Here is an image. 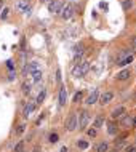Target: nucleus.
Here are the masks:
<instances>
[{"label":"nucleus","mask_w":136,"mask_h":152,"mask_svg":"<svg viewBox=\"0 0 136 152\" xmlns=\"http://www.w3.org/2000/svg\"><path fill=\"white\" fill-rule=\"evenodd\" d=\"M88 71H90V63H88V61H82L80 64H75V66H74V69H72V77L80 79V77H83Z\"/></svg>","instance_id":"obj_1"},{"label":"nucleus","mask_w":136,"mask_h":152,"mask_svg":"<svg viewBox=\"0 0 136 152\" xmlns=\"http://www.w3.org/2000/svg\"><path fill=\"white\" fill-rule=\"evenodd\" d=\"M79 130H82V131H85L86 130V126H88V123H90V112L86 109H83V110H80L79 112Z\"/></svg>","instance_id":"obj_2"},{"label":"nucleus","mask_w":136,"mask_h":152,"mask_svg":"<svg viewBox=\"0 0 136 152\" xmlns=\"http://www.w3.org/2000/svg\"><path fill=\"white\" fill-rule=\"evenodd\" d=\"M79 128V118H77V114L72 112L71 115L66 118V130L67 131H75Z\"/></svg>","instance_id":"obj_3"},{"label":"nucleus","mask_w":136,"mask_h":152,"mask_svg":"<svg viewBox=\"0 0 136 152\" xmlns=\"http://www.w3.org/2000/svg\"><path fill=\"white\" fill-rule=\"evenodd\" d=\"M40 71V63H37V61H31L29 64H24L23 67V75L27 77V75H32L34 72Z\"/></svg>","instance_id":"obj_4"},{"label":"nucleus","mask_w":136,"mask_h":152,"mask_svg":"<svg viewBox=\"0 0 136 152\" xmlns=\"http://www.w3.org/2000/svg\"><path fill=\"white\" fill-rule=\"evenodd\" d=\"M16 10L23 15H27V16H31V11H32L29 0H18V2H16Z\"/></svg>","instance_id":"obj_5"},{"label":"nucleus","mask_w":136,"mask_h":152,"mask_svg":"<svg viewBox=\"0 0 136 152\" xmlns=\"http://www.w3.org/2000/svg\"><path fill=\"white\" fill-rule=\"evenodd\" d=\"M48 5V11L53 15H59L61 13V10H63V7H64V3L61 2V0H53V2L50 3H47Z\"/></svg>","instance_id":"obj_6"},{"label":"nucleus","mask_w":136,"mask_h":152,"mask_svg":"<svg viewBox=\"0 0 136 152\" xmlns=\"http://www.w3.org/2000/svg\"><path fill=\"white\" fill-rule=\"evenodd\" d=\"M98 101H99V90H98V88H94L93 91L90 93V96L86 98L85 104H86V106H93V104H96Z\"/></svg>","instance_id":"obj_7"},{"label":"nucleus","mask_w":136,"mask_h":152,"mask_svg":"<svg viewBox=\"0 0 136 152\" xmlns=\"http://www.w3.org/2000/svg\"><path fill=\"white\" fill-rule=\"evenodd\" d=\"M59 15H61V18H63V19H66V21H67V19H71V18H72V15H74V7L71 5V3L64 5Z\"/></svg>","instance_id":"obj_8"},{"label":"nucleus","mask_w":136,"mask_h":152,"mask_svg":"<svg viewBox=\"0 0 136 152\" xmlns=\"http://www.w3.org/2000/svg\"><path fill=\"white\" fill-rule=\"evenodd\" d=\"M126 114V109L125 106H118V107H115L112 110V114H110V117H112V120H120V118Z\"/></svg>","instance_id":"obj_9"},{"label":"nucleus","mask_w":136,"mask_h":152,"mask_svg":"<svg viewBox=\"0 0 136 152\" xmlns=\"http://www.w3.org/2000/svg\"><path fill=\"white\" fill-rule=\"evenodd\" d=\"M130 77H131V69H130V67H125V69H122L120 72H117L115 79L120 80V82H123V80H128Z\"/></svg>","instance_id":"obj_10"},{"label":"nucleus","mask_w":136,"mask_h":152,"mask_svg":"<svg viewBox=\"0 0 136 152\" xmlns=\"http://www.w3.org/2000/svg\"><path fill=\"white\" fill-rule=\"evenodd\" d=\"M112 99H114V93H112V91H104V93L99 96V104H101V106L109 104Z\"/></svg>","instance_id":"obj_11"},{"label":"nucleus","mask_w":136,"mask_h":152,"mask_svg":"<svg viewBox=\"0 0 136 152\" xmlns=\"http://www.w3.org/2000/svg\"><path fill=\"white\" fill-rule=\"evenodd\" d=\"M34 110H35V104L29 101L27 104L24 106V109H23V115H24V118H29V117L32 115V112H34Z\"/></svg>","instance_id":"obj_12"},{"label":"nucleus","mask_w":136,"mask_h":152,"mask_svg":"<svg viewBox=\"0 0 136 152\" xmlns=\"http://www.w3.org/2000/svg\"><path fill=\"white\" fill-rule=\"evenodd\" d=\"M120 125L123 126V128H133V117L125 114V115L120 118Z\"/></svg>","instance_id":"obj_13"},{"label":"nucleus","mask_w":136,"mask_h":152,"mask_svg":"<svg viewBox=\"0 0 136 152\" xmlns=\"http://www.w3.org/2000/svg\"><path fill=\"white\" fill-rule=\"evenodd\" d=\"M66 102H67V90H66L64 85H61V88H59V106L63 107V106H66Z\"/></svg>","instance_id":"obj_14"},{"label":"nucleus","mask_w":136,"mask_h":152,"mask_svg":"<svg viewBox=\"0 0 136 152\" xmlns=\"http://www.w3.org/2000/svg\"><path fill=\"white\" fill-rule=\"evenodd\" d=\"M72 53H74V56H82L83 58V53H85V47H83V43H77L75 47L72 48Z\"/></svg>","instance_id":"obj_15"},{"label":"nucleus","mask_w":136,"mask_h":152,"mask_svg":"<svg viewBox=\"0 0 136 152\" xmlns=\"http://www.w3.org/2000/svg\"><path fill=\"white\" fill-rule=\"evenodd\" d=\"M107 133L112 134V136H115V134L118 133V126H117V123H115V122H109L107 123Z\"/></svg>","instance_id":"obj_16"},{"label":"nucleus","mask_w":136,"mask_h":152,"mask_svg":"<svg viewBox=\"0 0 136 152\" xmlns=\"http://www.w3.org/2000/svg\"><path fill=\"white\" fill-rule=\"evenodd\" d=\"M131 63H133V55L126 56V58H123L122 61H118V63H115V64H117L118 67H125V66H130Z\"/></svg>","instance_id":"obj_17"},{"label":"nucleus","mask_w":136,"mask_h":152,"mask_svg":"<svg viewBox=\"0 0 136 152\" xmlns=\"http://www.w3.org/2000/svg\"><path fill=\"white\" fill-rule=\"evenodd\" d=\"M94 151H96V152H107L109 151V142H106V141L99 142V144L94 147Z\"/></svg>","instance_id":"obj_18"},{"label":"nucleus","mask_w":136,"mask_h":152,"mask_svg":"<svg viewBox=\"0 0 136 152\" xmlns=\"http://www.w3.org/2000/svg\"><path fill=\"white\" fill-rule=\"evenodd\" d=\"M45 98H47V90L45 88H42V91H40L39 94H37V104H42V102L45 101Z\"/></svg>","instance_id":"obj_19"},{"label":"nucleus","mask_w":136,"mask_h":152,"mask_svg":"<svg viewBox=\"0 0 136 152\" xmlns=\"http://www.w3.org/2000/svg\"><path fill=\"white\" fill-rule=\"evenodd\" d=\"M101 126H104V118H102L101 115L99 117H96L94 118V122H93V128H101Z\"/></svg>","instance_id":"obj_20"},{"label":"nucleus","mask_w":136,"mask_h":152,"mask_svg":"<svg viewBox=\"0 0 136 152\" xmlns=\"http://www.w3.org/2000/svg\"><path fill=\"white\" fill-rule=\"evenodd\" d=\"M42 71H37V72H34L32 74V83H39L40 80H42Z\"/></svg>","instance_id":"obj_21"},{"label":"nucleus","mask_w":136,"mask_h":152,"mask_svg":"<svg viewBox=\"0 0 136 152\" xmlns=\"http://www.w3.org/2000/svg\"><path fill=\"white\" fill-rule=\"evenodd\" d=\"M131 7H133V0H123L122 2V8L123 11H130Z\"/></svg>","instance_id":"obj_22"},{"label":"nucleus","mask_w":136,"mask_h":152,"mask_svg":"<svg viewBox=\"0 0 136 152\" xmlns=\"http://www.w3.org/2000/svg\"><path fill=\"white\" fill-rule=\"evenodd\" d=\"M31 90H32V80L31 82H24V83H23V91L24 93H31Z\"/></svg>","instance_id":"obj_23"},{"label":"nucleus","mask_w":136,"mask_h":152,"mask_svg":"<svg viewBox=\"0 0 136 152\" xmlns=\"http://www.w3.org/2000/svg\"><path fill=\"white\" fill-rule=\"evenodd\" d=\"M48 141H50L51 144H56V142L59 141V134H58V133H50V136H48Z\"/></svg>","instance_id":"obj_24"},{"label":"nucleus","mask_w":136,"mask_h":152,"mask_svg":"<svg viewBox=\"0 0 136 152\" xmlns=\"http://www.w3.org/2000/svg\"><path fill=\"white\" fill-rule=\"evenodd\" d=\"M8 15H10V8H3L2 13H0V19H2V21H5V19L8 18Z\"/></svg>","instance_id":"obj_25"},{"label":"nucleus","mask_w":136,"mask_h":152,"mask_svg":"<svg viewBox=\"0 0 136 152\" xmlns=\"http://www.w3.org/2000/svg\"><path fill=\"white\" fill-rule=\"evenodd\" d=\"M88 141H79V142H77V147H79V149H82V151H86V149H88Z\"/></svg>","instance_id":"obj_26"},{"label":"nucleus","mask_w":136,"mask_h":152,"mask_svg":"<svg viewBox=\"0 0 136 152\" xmlns=\"http://www.w3.org/2000/svg\"><path fill=\"white\" fill-rule=\"evenodd\" d=\"M86 131V134H88L90 138H96V134H98V130L96 128H88V130H85Z\"/></svg>","instance_id":"obj_27"},{"label":"nucleus","mask_w":136,"mask_h":152,"mask_svg":"<svg viewBox=\"0 0 136 152\" xmlns=\"http://www.w3.org/2000/svg\"><path fill=\"white\" fill-rule=\"evenodd\" d=\"M24 130H26V123H19L18 128H16V134H18V136H19V134H23Z\"/></svg>","instance_id":"obj_28"},{"label":"nucleus","mask_w":136,"mask_h":152,"mask_svg":"<svg viewBox=\"0 0 136 152\" xmlns=\"http://www.w3.org/2000/svg\"><path fill=\"white\" fill-rule=\"evenodd\" d=\"M23 149H24V141H19L18 144L15 146V149H13V152H23Z\"/></svg>","instance_id":"obj_29"},{"label":"nucleus","mask_w":136,"mask_h":152,"mask_svg":"<svg viewBox=\"0 0 136 152\" xmlns=\"http://www.w3.org/2000/svg\"><path fill=\"white\" fill-rule=\"evenodd\" d=\"M82 98H83V93H82V91H77L75 94H74V102H80L82 101Z\"/></svg>","instance_id":"obj_30"},{"label":"nucleus","mask_w":136,"mask_h":152,"mask_svg":"<svg viewBox=\"0 0 136 152\" xmlns=\"http://www.w3.org/2000/svg\"><path fill=\"white\" fill-rule=\"evenodd\" d=\"M125 152H136V144H128V146H125Z\"/></svg>","instance_id":"obj_31"},{"label":"nucleus","mask_w":136,"mask_h":152,"mask_svg":"<svg viewBox=\"0 0 136 152\" xmlns=\"http://www.w3.org/2000/svg\"><path fill=\"white\" fill-rule=\"evenodd\" d=\"M56 83L61 85V69H59V67L56 69Z\"/></svg>","instance_id":"obj_32"},{"label":"nucleus","mask_w":136,"mask_h":152,"mask_svg":"<svg viewBox=\"0 0 136 152\" xmlns=\"http://www.w3.org/2000/svg\"><path fill=\"white\" fill-rule=\"evenodd\" d=\"M130 43H131V47H133V48H135V50H136V35H133V37H131V40H130Z\"/></svg>","instance_id":"obj_33"},{"label":"nucleus","mask_w":136,"mask_h":152,"mask_svg":"<svg viewBox=\"0 0 136 152\" xmlns=\"http://www.w3.org/2000/svg\"><path fill=\"white\" fill-rule=\"evenodd\" d=\"M13 79H16V72L11 71L10 74H8V80H13Z\"/></svg>","instance_id":"obj_34"},{"label":"nucleus","mask_w":136,"mask_h":152,"mask_svg":"<svg viewBox=\"0 0 136 152\" xmlns=\"http://www.w3.org/2000/svg\"><path fill=\"white\" fill-rule=\"evenodd\" d=\"M7 66H8V69H11V71H13V61H7Z\"/></svg>","instance_id":"obj_35"},{"label":"nucleus","mask_w":136,"mask_h":152,"mask_svg":"<svg viewBox=\"0 0 136 152\" xmlns=\"http://www.w3.org/2000/svg\"><path fill=\"white\" fill-rule=\"evenodd\" d=\"M32 152H42V147H40V146H35V147H34V151H32Z\"/></svg>","instance_id":"obj_36"},{"label":"nucleus","mask_w":136,"mask_h":152,"mask_svg":"<svg viewBox=\"0 0 136 152\" xmlns=\"http://www.w3.org/2000/svg\"><path fill=\"white\" fill-rule=\"evenodd\" d=\"M59 152H69V149H67L66 146H63V147H61V151H59Z\"/></svg>","instance_id":"obj_37"},{"label":"nucleus","mask_w":136,"mask_h":152,"mask_svg":"<svg viewBox=\"0 0 136 152\" xmlns=\"http://www.w3.org/2000/svg\"><path fill=\"white\" fill-rule=\"evenodd\" d=\"M42 120H43V115H40L39 118H37V122H35V123H37V125H39V123H40V122H42Z\"/></svg>","instance_id":"obj_38"},{"label":"nucleus","mask_w":136,"mask_h":152,"mask_svg":"<svg viewBox=\"0 0 136 152\" xmlns=\"http://www.w3.org/2000/svg\"><path fill=\"white\" fill-rule=\"evenodd\" d=\"M133 128H136V117H133Z\"/></svg>","instance_id":"obj_39"},{"label":"nucleus","mask_w":136,"mask_h":152,"mask_svg":"<svg viewBox=\"0 0 136 152\" xmlns=\"http://www.w3.org/2000/svg\"><path fill=\"white\" fill-rule=\"evenodd\" d=\"M2 5H3V0H0V11H2Z\"/></svg>","instance_id":"obj_40"},{"label":"nucleus","mask_w":136,"mask_h":152,"mask_svg":"<svg viewBox=\"0 0 136 152\" xmlns=\"http://www.w3.org/2000/svg\"><path fill=\"white\" fill-rule=\"evenodd\" d=\"M50 2H53V0H45V3H50Z\"/></svg>","instance_id":"obj_41"},{"label":"nucleus","mask_w":136,"mask_h":152,"mask_svg":"<svg viewBox=\"0 0 136 152\" xmlns=\"http://www.w3.org/2000/svg\"><path fill=\"white\" fill-rule=\"evenodd\" d=\"M40 3H45V0H40Z\"/></svg>","instance_id":"obj_42"},{"label":"nucleus","mask_w":136,"mask_h":152,"mask_svg":"<svg viewBox=\"0 0 136 152\" xmlns=\"http://www.w3.org/2000/svg\"><path fill=\"white\" fill-rule=\"evenodd\" d=\"M71 2H77V0H71Z\"/></svg>","instance_id":"obj_43"}]
</instances>
